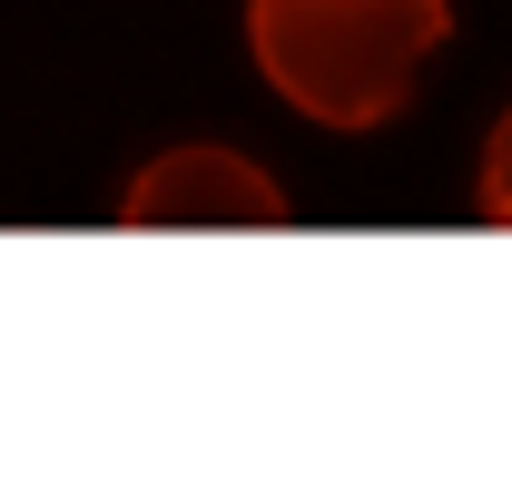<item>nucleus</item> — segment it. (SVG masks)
<instances>
[{
	"label": "nucleus",
	"instance_id": "2",
	"mask_svg": "<svg viewBox=\"0 0 512 502\" xmlns=\"http://www.w3.org/2000/svg\"><path fill=\"white\" fill-rule=\"evenodd\" d=\"M119 227H286V188L247 148L188 138V148H158L119 188Z\"/></svg>",
	"mask_w": 512,
	"mask_h": 502
},
{
	"label": "nucleus",
	"instance_id": "1",
	"mask_svg": "<svg viewBox=\"0 0 512 502\" xmlns=\"http://www.w3.org/2000/svg\"><path fill=\"white\" fill-rule=\"evenodd\" d=\"M453 40V0H247V60L306 128L365 138L404 119Z\"/></svg>",
	"mask_w": 512,
	"mask_h": 502
},
{
	"label": "nucleus",
	"instance_id": "3",
	"mask_svg": "<svg viewBox=\"0 0 512 502\" xmlns=\"http://www.w3.org/2000/svg\"><path fill=\"white\" fill-rule=\"evenodd\" d=\"M473 207L483 227H512V109L483 128V168H473Z\"/></svg>",
	"mask_w": 512,
	"mask_h": 502
}]
</instances>
